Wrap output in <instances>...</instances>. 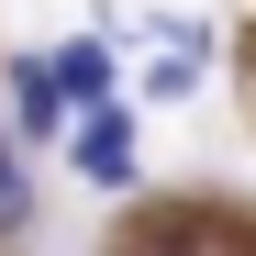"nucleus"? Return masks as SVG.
Here are the masks:
<instances>
[{
    "label": "nucleus",
    "mask_w": 256,
    "mask_h": 256,
    "mask_svg": "<svg viewBox=\"0 0 256 256\" xmlns=\"http://www.w3.org/2000/svg\"><path fill=\"white\" fill-rule=\"evenodd\" d=\"M78 167H90L100 190L134 178V134H122V112H100V100H90V122H78Z\"/></svg>",
    "instance_id": "f257e3e1"
},
{
    "label": "nucleus",
    "mask_w": 256,
    "mask_h": 256,
    "mask_svg": "<svg viewBox=\"0 0 256 256\" xmlns=\"http://www.w3.org/2000/svg\"><path fill=\"white\" fill-rule=\"evenodd\" d=\"M12 122H22V134H56V122H67V90H56V67H45V56H22V67H12Z\"/></svg>",
    "instance_id": "f03ea898"
},
{
    "label": "nucleus",
    "mask_w": 256,
    "mask_h": 256,
    "mask_svg": "<svg viewBox=\"0 0 256 256\" xmlns=\"http://www.w3.org/2000/svg\"><path fill=\"white\" fill-rule=\"evenodd\" d=\"M45 67H56L67 100H100V90H112V56H100V45H67V56H45Z\"/></svg>",
    "instance_id": "7ed1b4c3"
},
{
    "label": "nucleus",
    "mask_w": 256,
    "mask_h": 256,
    "mask_svg": "<svg viewBox=\"0 0 256 256\" xmlns=\"http://www.w3.org/2000/svg\"><path fill=\"white\" fill-rule=\"evenodd\" d=\"M22 223V167H12V145H0V234Z\"/></svg>",
    "instance_id": "20e7f679"
}]
</instances>
